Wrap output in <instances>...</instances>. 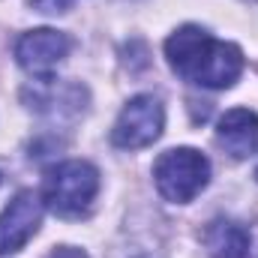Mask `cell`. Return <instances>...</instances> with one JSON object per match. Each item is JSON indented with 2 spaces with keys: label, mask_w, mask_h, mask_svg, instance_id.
Instances as JSON below:
<instances>
[{
  "label": "cell",
  "mask_w": 258,
  "mask_h": 258,
  "mask_svg": "<svg viewBox=\"0 0 258 258\" xmlns=\"http://www.w3.org/2000/svg\"><path fill=\"white\" fill-rule=\"evenodd\" d=\"M165 57L183 81L207 90H225L243 72V51L198 24H183L165 39Z\"/></svg>",
  "instance_id": "cell-1"
},
{
  "label": "cell",
  "mask_w": 258,
  "mask_h": 258,
  "mask_svg": "<svg viewBox=\"0 0 258 258\" xmlns=\"http://www.w3.org/2000/svg\"><path fill=\"white\" fill-rule=\"evenodd\" d=\"M99 192V171L84 159H66L48 168L42 180V204L57 216H81Z\"/></svg>",
  "instance_id": "cell-2"
},
{
  "label": "cell",
  "mask_w": 258,
  "mask_h": 258,
  "mask_svg": "<svg viewBox=\"0 0 258 258\" xmlns=\"http://www.w3.org/2000/svg\"><path fill=\"white\" fill-rule=\"evenodd\" d=\"M153 180L165 201L186 204L210 183V162L195 147H174L156 159Z\"/></svg>",
  "instance_id": "cell-3"
},
{
  "label": "cell",
  "mask_w": 258,
  "mask_h": 258,
  "mask_svg": "<svg viewBox=\"0 0 258 258\" xmlns=\"http://www.w3.org/2000/svg\"><path fill=\"white\" fill-rule=\"evenodd\" d=\"M162 126H165L162 102L150 93H141L123 105L117 123L111 129V141H114V147H123V150L147 147L162 135Z\"/></svg>",
  "instance_id": "cell-4"
},
{
  "label": "cell",
  "mask_w": 258,
  "mask_h": 258,
  "mask_svg": "<svg viewBox=\"0 0 258 258\" xmlns=\"http://www.w3.org/2000/svg\"><path fill=\"white\" fill-rule=\"evenodd\" d=\"M72 48V39L60 33V30H51V27H39V30H27L18 36L15 42V60L21 69H27L30 75H39V78H51V72L66 60Z\"/></svg>",
  "instance_id": "cell-5"
},
{
  "label": "cell",
  "mask_w": 258,
  "mask_h": 258,
  "mask_svg": "<svg viewBox=\"0 0 258 258\" xmlns=\"http://www.w3.org/2000/svg\"><path fill=\"white\" fill-rule=\"evenodd\" d=\"M39 222H42V198L33 189H21L0 213V255L24 249V243L39 231Z\"/></svg>",
  "instance_id": "cell-6"
},
{
  "label": "cell",
  "mask_w": 258,
  "mask_h": 258,
  "mask_svg": "<svg viewBox=\"0 0 258 258\" xmlns=\"http://www.w3.org/2000/svg\"><path fill=\"white\" fill-rule=\"evenodd\" d=\"M216 144L231 159H249L258 150V114L249 108H231L216 123Z\"/></svg>",
  "instance_id": "cell-7"
},
{
  "label": "cell",
  "mask_w": 258,
  "mask_h": 258,
  "mask_svg": "<svg viewBox=\"0 0 258 258\" xmlns=\"http://www.w3.org/2000/svg\"><path fill=\"white\" fill-rule=\"evenodd\" d=\"M204 246L213 258H249L252 255V231L234 219H213L204 228Z\"/></svg>",
  "instance_id": "cell-8"
},
{
  "label": "cell",
  "mask_w": 258,
  "mask_h": 258,
  "mask_svg": "<svg viewBox=\"0 0 258 258\" xmlns=\"http://www.w3.org/2000/svg\"><path fill=\"white\" fill-rule=\"evenodd\" d=\"M36 12H45V15H60L72 6V0H27Z\"/></svg>",
  "instance_id": "cell-9"
},
{
  "label": "cell",
  "mask_w": 258,
  "mask_h": 258,
  "mask_svg": "<svg viewBox=\"0 0 258 258\" xmlns=\"http://www.w3.org/2000/svg\"><path fill=\"white\" fill-rule=\"evenodd\" d=\"M45 258H87V252H81L75 246H57V249H51Z\"/></svg>",
  "instance_id": "cell-10"
},
{
  "label": "cell",
  "mask_w": 258,
  "mask_h": 258,
  "mask_svg": "<svg viewBox=\"0 0 258 258\" xmlns=\"http://www.w3.org/2000/svg\"><path fill=\"white\" fill-rule=\"evenodd\" d=\"M255 177H258V171H255Z\"/></svg>",
  "instance_id": "cell-11"
},
{
  "label": "cell",
  "mask_w": 258,
  "mask_h": 258,
  "mask_svg": "<svg viewBox=\"0 0 258 258\" xmlns=\"http://www.w3.org/2000/svg\"><path fill=\"white\" fill-rule=\"evenodd\" d=\"M0 180H3V177H0Z\"/></svg>",
  "instance_id": "cell-12"
}]
</instances>
